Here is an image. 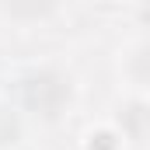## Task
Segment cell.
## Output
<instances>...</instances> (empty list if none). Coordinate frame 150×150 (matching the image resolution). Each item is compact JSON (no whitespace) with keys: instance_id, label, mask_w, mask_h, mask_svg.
<instances>
[{"instance_id":"1","label":"cell","mask_w":150,"mask_h":150,"mask_svg":"<svg viewBox=\"0 0 150 150\" xmlns=\"http://www.w3.org/2000/svg\"><path fill=\"white\" fill-rule=\"evenodd\" d=\"M67 101H70V84L59 74H35L25 80V105L32 112L52 119V115L63 112Z\"/></svg>"},{"instance_id":"2","label":"cell","mask_w":150,"mask_h":150,"mask_svg":"<svg viewBox=\"0 0 150 150\" xmlns=\"http://www.w3.org/2000/svg\"><path fill=\"white\" fill-rule=\"evenodd\" d=\"M4 7H7L14 18L32 21V18H45V14L56 7V0H4Z\"/></svg>"},{"instance_id":"3","label":"cell","mask_w":150,"mask_h":150,"mask_svg":"<svg viewBox=\"0 0 150 150\" xmlns=\"http://www.w3.org/2000/svg\"><path fill=\"white\" fill-rule=\"evenodd\" d=\"M14 133H18V126H14V119H11V115H7L4 108H0V143H4V140H11Z\"/></svg>"}]
</instances>
